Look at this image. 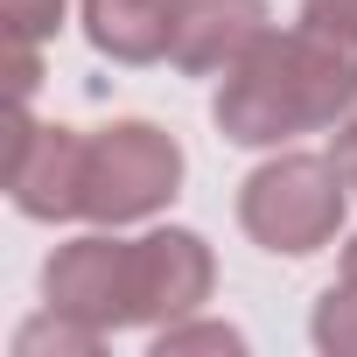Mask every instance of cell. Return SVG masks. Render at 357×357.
Instances as JSON below:
<instances>
[{"mask_svg":"<svg viewBox=\"0 0 357 357\" xmlns=\"http://www.w3.org/2000/svg\"><path fill=\"white\" fill-rule=\"evenodd\" d=\"M357 112V43L301 22L266 29L218 84V133L238 147H280Z\"/></svg>","mask_w":357,"mask_h":357,"instance_id":"1","label":"cell"},{"mask_svg":"<svg viewBox=\"0 0 357 357\" xmlns=\"http://www.w3.org/2000/svg\"><path fill=\"white\" fill-rule=\"evenodd\" d=\"M343 204H350V175L336 154H280V161L245 175L238 225L252 245H266L280 259H308L336 238Z\"/></svg>","mask_w":357,"mask_h":357,"instance_id":"2","label":"cell"},{"mask_svg":"<svg viewBox=\"0 0 357 357\" xmlns=\"http://www.w3.org/2000/svg\"><path fill=\"white\" fill-rule=\"evenodd\" d=\"M183 190V147L154 119H112L84 147V218L91 225H140Z\"/></svg>","mask_w":357,"mask_h":357,"instance_id":"3","label":"cell"},{"mask_svg":"<svg viewBox=\"0 0 357 357\" xmlns=\"http://www.w3.org/2000/svg\"><path fill=\"white\" fill-rule=\"evenodd\" d=\"M211 280H218V259L197 231L183 225H161L147 238H133L126 252V301H133V322H183L211 301Z\"/></svg>","mask_w":357,"mask_h":357,"instance_id":"4","label":"cell"},{"mask_svg":"<svg viewBox=\"0 0 357 357\" xmlns=\"http://www.w3.org/2000/svg\"><path fill=\"white\" fill-rule=\"evenodd\" d=\"M84 133L77 126H43V119H29V105H22V119H15V154H8V197H15V211L22 218H36V225H63V218H84Z\"/></svg>","mask_w":357,"mask_h":357,"instance_id":"5","label":"cell"},{"mask_svg":"<svg viewBox=\"0 0 357 357\" xmlns=\"http://www.w3.org/2000/svg\"><path fill=\"white\" fill-rule=\"evenodd\" d=\"M126 238H105V231H91V238H70V245H56V259L43 266V294H50V308H63V315H77V322H91V329H133V301H126Z\"/></svg>","mask_w":357,"mask_h":357,"instance_id":"6","label":"cell"},{"mask_svg":"<svg viewBox=\"0 0 357 357\" xmlns=\"http://www.w3.org/2000/svg\"><path fill=\"white\" fill-rule=\"evenodd\" d=\"M266 29H273L266 0H183V22H175L168 63L190 70V77H225Z\"/></svg>","mask_w":357,"mask_h":357,"instance_id":"7","label":"cell"},{"mask_svg":"<svg viewBox=\"0 0 357 357\" xmlns=\"http://www.w3.org/2000/svg\"><path fill=\"white\" fill-rule=\"evenodd\" d=\"M183 22V0H84V36L112 63H161Z\"/></svg>","mask_w":357,"mask_h":357,"instance_id":"8","label":"cell"},{"mask_svg":"<svg viewBox=\"0 0 357 357\" xmlns=\"http://www.w3.org/2000/svg\"><path fill=\"white\" fill-rule=\"evenodd\" d=\"M105 343V329H91V322H77V315H63V308H50V315H36V322H22L15 329V357H91Z\"/></svg>","mask_w":357,"mask_h":357,"instance_id":"9","label":"cell"},{"mask_svg":"<svg viewBox=\"0 0 357 357\" xmlns=\"http://www.w3.org/2000/svg\"><path fill=\"white\" fill-rule=\"evenodd\" d=\"M308 329H315V343H322L329 357H357V280H350V273L315 301V322H308Z\"/></svg>","mask_w":357,"mask_h":357,"instance_id":"10","label":"cell"},{"mask_svg":"<svg viewBox=\"0 0 357 357\" xmlns=\"http://www.w3.org/2000/svg\"><path fill=\"white\" fill-rule=\"evenodd\" d=\"M190 350H218V357H245V336L231 322H161L154 329V357H190Z\"/></svg>","mask_w":357,"mask_h":357,"instance_id":"11","label":"cell"},{"mask_svg":"<svg viewBox=\"0 0 357 357\" xmlns=\"http://www.w3.org/2000/svg\"><path fill=\"white\" fill-rule=\"evenodd\" d=\"M0 22L15 43H50L63 29V0H0Z\"/></svg>","mask_w":357,"mask_h":357,"instance_id":"12","label":"cell"},{"mask_svg":"<svg viewBox=\"0 0 357 357\" xmlns=\"http://www.w3.org/2000/svg\"><path fill=\"white\" fill-rule=\"evenodd\" d=\"M301 22H315V29L357 43V0H301Z\"/></svg>","mask_w":357,"mask_h":357,"instance_id":"13","label":"cell"},{"mask_svg":"<svg viewBox=\"0 0 357 357\" xmlns=\"http://www.w3.org/2000/svg\"><path fill=\"white\" fill-rule=\"evenodd\" d=\"M36 77H43L36 43H15V36H8V84H15V105H29V98H36Z\"/></svg>","mask_w":357,"mask_h":357,"instance_id":"14","label":"cell"},{"mask_svg":"<svg viewBox=\"0 0 357 357\" xmlns=\"http://www.w3.org/2000/svg\"><path fill=\"white\" fill-rule=\"evenodd\" d=\"M336 161H343L350 190H357V112H350V119H343V133H336Z\"/></svg>","mask_w":357,"mask_h":357,"instance_id":"15","label":"cell"}]
</instances>
